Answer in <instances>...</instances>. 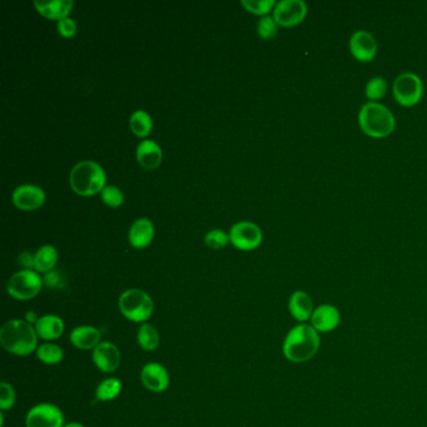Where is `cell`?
<instances>
[{"label": "cell", "instance_id": "f546056e", "mask_svg": "<svg viewBox=\"0 0 427 427\" xmlns=\"http://www.w3.org/2000/svg\"><path fill=\"white\" fill-rule=\"evenodd\" d=\"M242 6L254 14H268L276 6L273 0H242Z\"/></svg>", "mask_w": 427, "mask_h": 427}, {"label": "cell", "instance_id": "d590c367", "mask_svg": "<svg viewBox=\"0 0 427 427\" xmlns=\"http://www.w3.org/2000/svg\"><path fill=\"white\" fill-rule=\"evenodd\" d=\"M39 319H41V317H39V316H38V314H36V312H33V311H31V312H26V322H28V324H33V326H36V322L39 321Z\"/></svg>", "mask_w": 427, "mask_h": 427}, {"label": "cell", "instance_id": "44dd1931", "mask_svg": "<svg viewBox=\"0 0 427 427\" xmlns=\"http://www.w3.org/2000/svg\"><path fill=\"white\" fill-rule=\"evenodd\" d=\"M34 6L46 18H66L73 6V0H36Z\"/></svg>", "mask_w": 427, "mask_h": 427}, {"label": "cell", "instance_id": "9a60e30c", "mask_svg": "<svg viewBox=\"0 0 427 427\" xmlns=\"http://www.w3.org/2000/svg\"><path fill=\"white\" fill-rule=\"evenodd\" d=\"M340 311L332 304H321L317 309H314L312 317H311V326L317 332L327 334L337 329L340 324Z\"/></svg>", "mask_w": 427, "mask_h": 427}, {"label": "cell", "instance_id": "52a82bcc", "mask_svg": "<svg viewBox=\"0 0 427 427\" xmlns=\"http://www.w3.org/2000/svg\"><path fill=\"white\" fill-rule=\"evenodd\" d=\"M393 97L403 107L416 106L423 96V83L415 73H402L393 82Z\"/></svg>", "mask_w": 427, "mask_h": 427}, {"label": "cell", "instance_id": "6da1fadb", "mask_svg": "<svg viewBox=\"0 0 427 427\" xmlns=\"http://www.w3.org/2000/svg\"><path fill=\"white\" fill-rule=\"evenodd\" d=\"M38 334L26 319H11L0 329V345L11 355L28 356L38 349Z\"/></svg>", "mask_w": 427, "mask_h": 427}, {"label": "cell", "instance_id": "d4e9b609", "mask_svg": "<svg viewBox=\"0 0 427 427\" xmlns=\"http://www.w3.org/2000/svg\"><path fill=\"white\" fill-rule=\"evenodd\" d=\"M36 357L46 365H57L63 360V350L61 346L53 342H46L43 345L38 346L36 349Z\"/></svg>", "mask_w": 427, "mask_h": 427}, {"label": "cell", "instance_id": "d6a6232c", "mask_svg": "<svg viewBox=\"0 0 427 427\" xmlns=\"http://www.w3.org/2000/svg\"><path fill=\"white\" fill-rule=\"evenodd\" d=\"M58 31L59 33L62 34L63 36H73L76 34V31H77V26H76V23L73 21L72 18H62V19H59L58 21Z\"/></svg>", "mask_w": 427, "mask_h": 427}, {"label": "cell", "instance_id": "7a4b0ae2", "mask_svg": "<svg viewBox=\"0 0 427 427\" xmlns=\"http://www.w3.org/2000/svg\"><path fill=\"white\" fill-rule=\"evenodd\" d=\"M319 345V332L309 324H301L291 329L283 341V355L291 362L302 364L314 359Z\"/></svg>", "mask_w": 427, "mask_h": 427}, {"label": "cell", "instance_id": "1f68e13d", "mask_svg": "<svg viewBox=\"0 0 427 427\" xmlns=\"http://www.w3.org/2000/svg\"><path fill=\"white\" fill-rule=\"evenodd\" d=\"M101 196L104 203L110 207H118L123 203V193L115 185H106L101 192Z\"/></svg>", "mask_w": 427, "mask_h": 427}, {"label": "cell", "instance_id": "8fae6325", "mask_svg": "<svg viewBox=\"0 0 427 427\" xmlns=\"http://www.w3.org/2000/svg\"><path fill=\"white\" fill-rule=\"evenodd\" d=\"M122 361V355L118 346L113 342L103 341L93 350V362L99 371L104 374H112L118 370Z\"/></svg>", "mask_w": 427, "mask_h": 427}, {"label": "cell", "instance_id": "9c48e42d", "mask_svg": "<svg viewBox=\"0 0 427 427\" xmlns=\"http://www.w3.org/2000/svg\"><path fill=\"white\" fill-rule=\"evenodd\" d=\"M262 238L261 228L252 222H238L230 232V241L241 251L257 248L262 242Z\"/></svg>", "mask_w": 427, "mask_h": 427}, {"label": "cell", "instance_id": "ac0fdd59", "mask_svg": "<svg viewBox=\"0 0 427 427\" xmlns=\"http://www.w3.org/2000/svg\"><path fill=\"white\" fill-rule=\"evenodd\" d=\"M289 314L299 322H304L312 317L314 302L304 291H296L291 294L289 301Z\"/></svg>", "mask_w": 427, "mask_h": 427}, {"label": "cell", "instance_id": "7c38bea8", "mask_svg": "<svg viewBox=\"0 0 427 427\" xmlns=\"http://www.w3.org/2000/svg\"><path fill=\"white\" fill-rule=\"evenodd\" d=\"M140 381L152 392H163L170 386V374L165 366L158 362H150L140 371Z\"/></svg>", "mask_w": 427, "mask_h": 427}, {"label": "cell", "instance_id": "4fadbf2b", "mask_svg": "<svg viewBox=\"0 0 427 427\" xmlns=\"http://www.w3.org/2000/svg\"><path fill=\"white\" fill-rule=\"evenodd\" d=\"M350 51L359 62L369 63L377 54V41L370 31H359L350 39Z\"/></svg>", "mask_w": 427, "mask_h": 427}, {"label": "cell", "instance_id": "3957f363", "mask_svg": "<svg viewBox=\"0 0 427 427\" xmlns=\"http://www.w3.org/2000/svg\"><path fill=\"white\" fill-rule=\"evenodd\" d=\"M359 123L362 132L372 138H386L396 127L391 110L377 102H369L362 106L359 113Z\"/></svg>", "mask_w": 427, "mask_h": 427}, {"label": "cell", "instance_id": "277c9868", "mask_svg": "<svg viewBox=\"0 0 427 427\" xmlns=\"http://www.w3.org/2000/svg\"><path fill=\"white\" fill-rule=\"evenodd\" d=\"M69 182L73 191L78 195L93 196L106 187V173L97 162L83 160L73 167Z\"/></svg>", "mask_w": 427, "mask_h": 427}, {"label": "cell", "instance_id": "ba28073f", "mask_svg": "<svg viewBox=\"0 0 427 427\" xmlns=\"http://www.w3.org/2000/svg\"><path fill=\"white\" fill-rule=\"evenodd\" d=\"M26 427H64V416L57 405L41 402L31 407L26 417Z\"/></svg>", "mask_w": 427, "mask_h": 427}, {"label": "cell", "instance_id": "8d00e7d4", "mask_svg": "<svg viewBox=\"0 0 427 427\" xmlns=\"http://www.w3.org/2000/svg\"><path fill=\"white\" fill-rule=\"evenodd\" d=\"M64 427H86L82 423H79V422H69V423H66V426Z\"/></svg>", "mask_w": 427, "mask_h": 427}, {"label": "cell", "instance_id": "7402d4cb", "mask_svg": "<svg viewBox=\"0 0 427 427\" xmlns=\"http://www.w3.org/2000/svg\"><path fill=\"white\" fill-rule=\"evenodd\" d=\"M58 252L51 245H46L39 248L34 254V269L36 272L46 273L53 271L57 264Z\"/></svg>", "mask_w": 427, "mask_h": 427}, {"label": "cell", "instance_id": "ffe728a7", "mask_svg": "<svg viewBox=\"0 0 427 427\" xmlns=\"http://www.w3.org/2000/svg\"><path fill=\"white\" fill-rule=\"evenodd\" d=\"M137 160L145 170H155L162 162V150L155 140H143L137 147Z\"/></svg>", "mask_w": 427, "mask_h": 427}, {"label": "cell", "instance_id": "5bb4252c", "mask_svg": "<svg viewBox=\"0 0 427 427\" xmlns=\"http://www.w3.org/2000/svg\"><path fill=\"white\" fill-rule=\"evenodd\" d=\"M46 201V195L41 187L34 185H23L13 192V202L23 211L36 210Z\"/></svg>", "mask_w": 427, "mask_h": 427}, {"label": "cell", "instance_id": "484cf974", "mask_svg": "<svg viewBox=\"0 0 427 427\" xmlns=\"http://www.w3.org/2000/svg\"><path fill=\"white\" fill-rule=\"evenodd\" d=\"M129 124H130V128L133 130L134 134H137L139 137H145L150 133L153 123H152V118H150V114L147 113L145 110H135L129 119Z\"/></svg>", "mask_w": 427, "mask_h": 427}, {"label": "cell", "instance_id": "cb8c5ba5", "mask_svg": "<svg viewBox=\"0 0 427 427\" xmlns=\"http://www.w3.org/2000/svg\"><path fill=\"white\" fill-rule=\"evenodd\" d=\"M122 382L115 377H109L99 384L96 390V398L101 402L112 401L120 395Z\"/></svg>", "mask_w": 427, "mask_h": 427}, {"label": "cell", "instance_id": "e0dca14e", "mask_svg": "<svg viewBox=\"0 0 427 427\" xmlns=\"http://www.w3.org/2000/svg\"><path fill=\"white\" fill-rule=\"evenodd\" d=\"M36 334L41 340L52 341L58 340L64 334V321L57 314H44L41 316L39 321L36 322Z\"/></svg>", "mask_w": 427, "mask_h": 427}, {"label": "cell", "instance_id": "f1b7e54d", "mask_svg": "<svg viewBox=\"0 0 427 427\" xmlns=\"http://www.w3.org/2000/svg\"><path fill=\"white\" fill-rule=\"evenodd\" d=\"M277 26L278 24L273 16H262L257 24L258 36H261L264 41L272 39L273 36L277 34Z\"/></svg>", "mask_w": 427, "mask_h": 427}, {"label": "cell", "instance_id": "5b68a950", "mask_svg": "<svg viewBox=\"0 0 427 427\" xmlns=\"http://www.w3.org/2000/svg\"><path fill=\"white\" fill-rule=\"evenodd\" d=\"M120 314L134 324H145L155 311V304L150 294L139 289L124 291L118 299Z\"/></svg>", "mask_w": 427, "mask_h": 427}, {"label": "cell", "instance_id": "d6986e66", "mask_svg": "<svg viewBox=\"0 0 427 427\" xmlns=\"http://www.w3.org/2000/svg\"><path fill=\"white\" fill-rule=\"evenodd\" d=\"M155 236V227L148 218H139L134 221L129 230V242L135 248H145L152 242Z\"/></svg>", "mask_w": 427, "mask_h": 427}, {"label": "cell", "instance_id": "83f0119b", "mask_svg": "<svg viewBox=\"0 0 427 427\" xmlns=\"http://www.w3.org/2000/svg\"><path fill=\"white\" fill-rule=\"evenodd\" d=\"M16 396L14 389L11 384L3 381L0 384V410L1 412L8 411L14 406Z\"/></svg>", "mask_w": 427, "mask_h": 427}, {"label": "cell", "instance_id": "4316f807", "mask_svg": "<svg viewBox=\"0 0 427 427\" xmlns=\"http://www.w3.org/2000/svg\"><path fill=\"white\" fill-rule=\"evenodd\" d=\"M387 92V83L382 77L371 78L366 84L365 94L371 102L384 98Z\"/></svg>", "mask_w": 427, "mask_h": 427}, {"label": "cell", "instance_id": "2e32d148", "mask_svg": "<svg viewBox=\"0 0 427 427\" xmlns=\"http://www.w3.org/2000/svg\"><path fill=\"white\" fill-rule=\"evenodd\" d=\"M69 340L79 350H94L102 342V332L94 326H78L73 329Z\"/></svg>", "mask_w": 427, "mask_h": 427}, {"label": "cell", "instance_id": "836d02e7", "mask_svg": "<svg viewBox=\"0 0 427 427\" xmlns=\"http://www.w3.org/2000/svg\"><path fill=\"white\" fill-rule=\"evenodd\" d=\"M43 283H44L46 286H48V287H51V289H61L62 286H64V279H63L61 273L53 269L51 272L44 274Z\"/></svg>", "mask_w": 427, "mask_h": 427}, {"label": "cell", "instance_id": "8992f818", "mask_svg": "<svg viewBox=\"0 0 427 427\" xmlns=\"http://www.w3.org/2000/svg\"><path fill=\"white\" fill-rule=\"evenodd\" d=\"M43 278L33 269H21L14 273L6 284V291L13 299L28 301L34 299L43 287Z\"/></svg>", "mask_w": 427, "mask_h": 427}, {"label": "cell", "instance_id": "603a6c76", "mask_svg": "<svg viewBox=\"0 0 427 427\" xmlns=\"http://www.w3.org/2000/svg\"><path fill=\"white\" fill-rule=\"evenodd\" d=\"M137 342L139 347L145 351H155L160 346V336L155 326L142 324L137 332Z\"/></svg>", "mask_w": 427, "mask_h": 427}, {"label": "cell", "instance_id": "30bf717a", "mask_svg": "<svg viewBox=\"0 0 427 427\" xmlns=\"http://www.w3.org/2000/svg\"><path fill=\"white\" fill-rule=\"evenodd\" d=\"M307 11L304 0H281L273 9V18L278 26H294L304 21Z\"/></svg>", "mask_w": 427, "mask_h": 427}, {"label": "cell", "instance_id": "e575fe53", "mask_svg": "<svg viewBox=\"0 0 427 427\" xmlns=\"http://www.w3.org/2000/svg\"><path fill=\"white\" fill-rule=\"evenodd\" d=\"M19 263L24 267V269H33L34 268V256L31 253H21L19 256Z\"/></svg>", "mask_w": 427, "mask_h": 427}, {"label": "cell", "instance_id": "4dcf8cb0", "mask_svg": "<svg viewBox=\"0 0 427 427\" xmlns=\"http://www.w3.org/2000/svg\"><path fill=\"white\" fill-rule=\"evenodd\" d=\"M228 241H230V235H227L226 232L222 231V230H212V231L207 232L206 237H205V242L207 246L213 249L225 247Z\"/></svg>", "mask_w": 427, "mask_h": 427}]
</instances>
